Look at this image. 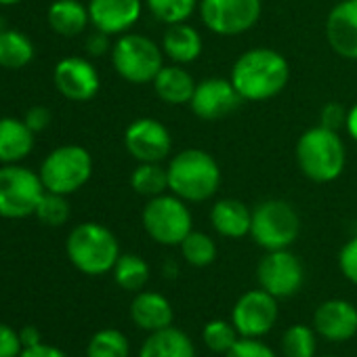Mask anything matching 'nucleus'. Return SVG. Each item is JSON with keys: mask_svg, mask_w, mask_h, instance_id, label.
Here are the masks:
<instances>
[{"mask_svg": "<svg viewBox=\"0 0 357 357\" xmlns=\"http://www.w3.org/2000/svg\"><path fill=\"white\" fill-rule=\"evenodd\" d=\"M229 80L244 101H269L288 86L290 63L275 49L255 47L236 59Z\"/></svg>", "mask_w": 357, "mask_h": 357, "instance_id": "obj_1", "label": "nucleus"}, {"mask_svg": "<svg viewBox=\"0 0 357 357\" xmlns=\"http://www.w3.org/2000/svg\"><path fill=\"white\" fill-rule=\"evenodd\" d=\"M168 190L170 194L185 200L188 204H200L211 200L223 181L221 166L204 149L190 147L170 158L168 166Z\"/></svg>", "mask_w": 357, "mask_h": 357, "instance_id": "obj_2", "label": "nucleus"}, {"mask_svg": "<svg viewBox=\"0 0 357 357\" xmlns=\"http://www.w3.org/2000/svg\"><path fill=\"white\" fill-rule=\"evenodd\" d=\"M298 170L313 183H332L342 174L347 164V149L336 130L326 126L307 128L296 141Z\"/></svg>", "mask_w": 357, "mask_h": 357, "instance_id": "obj_3", "label": "nucleus"}, {"mask_svg": "<svg viewBox=\"0 0 357 357\" xmlns=\"http://www.w3.org/2000/svg\"><path fill=\"white\" fill-rule=\"evenodd\" d=\"M66 252L70 263L84 275H103L109 273L120 259V244L112 229L101 223L86 221L70 231Z\"/></svg>", "mask_w": 357, "mask_h": 357, "instance_id": "obj_4", "label": "nucleus"}, {"mask_svg": "<svg viewBox=\"0 0 357 357\" xmlns=\"http://www.w3.org/2000/svg\"><path fill=\"white\" fill-rule=\"evenodd\" d=\"M112 66L130 84H151L164 68V51L145 34L126 32L112 45Z\"/></svg>", "mask_w": 357, "mask_h": 357, "instance_id": "obj_5", "label": "nucleus"}, {"mask_svg": "<svg viewBox=\"0 0 357 357\" xmlns=\"http://www.w3.org/2000/svg\"><path fill=\"white\" fill-rule=\"evenodd\" d=\"M141 221L145 234L162 246H178L194 229V219L188 202L174 194L149 198L143 206Z\"/></svg>", "mask_w": 357, "mask_h": 357, "instance_id": "obj_6", "label": "nucleus"}, {"mask_svg": "<svg viewBox=\"0 0 357 357\" xmlns=\"http://www.w3.org/2000/svg\"><path fill=\"white\" fill-rule=\"evenodd\" d=\"M301 234V217L286 200H263L252 208L250 238L265 250L290 248Z\"/></svg>", "mask_w": 357, "mask_h": 357, "instance_id": "obj_7", "label": "nucleus"}, {"mask_svg": "<svg viewBox=\"0 0 357 357\" xmlns=\"http://www.w3.org/2000/svg\"><path fill=\"white\" fill-rule=\"evenodd\" d=\"M38 174L47 192L70 196L89 183L93 158L82 145H61L43 160Z\"/></svg>", "mask_w": 357, "mask_h": 357, "instance_id": "obj_8", "label": "nucleus"}, {"mask_svg": "<svg viewBox=\"0 0 357 357\" xmlns=\"http://www.w3.org/2000/svg\"><path fill=\"white\" fill-rule=\"evenodd\" d=\"M45 192L38 172L20 164H5L0 168V217L26 219L34 215Z\"/></svg>", "mask_w": 357, "mask_h": 357, "instance_id": "obj_9", "label": "nucleus"}, {"mask_svg": "<svg viewBox=\"0 0 357 357\" xmlns=\"http://www.w3.org/2000/svg\"><path fill=\"white\" fill-rule=\"evenodd\" d=\"M198 11L208 32L238 36L259 24L263 0H200Z\"/></svg>", "mask_w": 357, "mask_h": 357, "instance_id": "obj_10", "label": "nucleus"}, {"mask_svg": "<svg viewBox=\"0 0 357 357\" xmlns=\"http://www.w3.org/2000/svg\"><path fill=\"white\" fill-rule=\"evenodd\" d=\"M259 288L267 290L278 301L294 296L305 284V267L301 259L284 250H269L257 265Z\"/></svg>", "mask_w": 357, "mask_h": 357, "instance_id": "obj_11", "label": "nucleus"}, {"mask_svg": "<svg viewBox=\"0 0 357 357\" xmlns=\"http://www.w3.org/2000/svg\"><path fill=\"white\" fill-rule=\"evenodd\" d=\"M278 298L263 288L244 292L231 309V321L240 336L246 338H263L269 334L278 321Z\"/></svg>", "mask_w": 357, "mask_h": 357, "instance_id": "obj_12", "label": "nucleus"}, {"mask_svg": "<svg viewBox=\"0 0 357 357\" xmlns=\"http://www.w3.org/2000/svg\"><path fill=\"white\" fill-rule=\"evenodd\" d=\"M124 147L137 162H162L172 149V137L160 120L145 116L126 126Z\"/></svg>", "mask_w": 357, "mask_h": 357, "instance_id": "obj_13", "label": "nucleus"}, {"mask_svg": "<svg viewBox=\"0 0 357 357\" xmlns=\"http://www.w3.org/2000/svg\"><path fill=\"white\" fill-rule=\"evenodd\" d=\"M242 103L244 99L229 78H206L196 84L190 107L196 118L204 122H217L234 114Z\"/></svg>", "mask_w": 357, "mask_h": 357, "instance_id": "obj_14", "label": "nucleus"}, {"mask_svg": "<svg viewBox=\"0 0 357 357\" xmlns=\"http://www.w3.org/2000/svg\"><path fill=\"white\" fill-rule=\"evenodd\" d=\"M55 89L70 101L86 103L97 97L101 78L95 66L84 57H66L53 70Z\"/></svg>", "mask_w": 357, "mask_h": 357, "instance_id": "obj_15", "label": "nucleus"}, {"mask_svg": "<svg viewBox=\"0 0 357 357\" xmlns=\"http://www.w3.org/2000/svg\"><path fill=\"white\" fill-rule=\"evenodd\" d=\"M143 0H89L91 26L107 36H122L141 20Z\"/></svg>", "mask_w": 357, "mask_h": 357, "instance_id": "obj_16", "label": "nucleus"}, {"mask_svg": "<svg viewBox=\"0 0 357 357\" xmlns=\"http://www.w3.org/2000/svg\"><path fill=\"white\" fill-rule=\"evenodd\" d=\"M313 328L324 340H351L357 334V307L344 298H328L315 309Z\"/></svg>", "mask_w": 357, "mask_h": 357, "instance_id": "obj_17", "label": "nucleus"}, {"mask_svg": "<svg viewBox=\"0 0 357 357\" xmlns=\"http://www.w3.org/2000/svg\"><path fill=\"white\" fill-rule=\"evenodd\" d=\"M330 49L349 61H357V0H338L326 20Z\"/></svg>", "mask_w": 357, "mask_h": 357, "instance_id": "obj_18", "label": "nucleus"}, {"mask_svg": "<svg viewBox=\"0 0 357 357\" xmlns=\"http://www.w3.org/2000/svg\"><path fill=\"white\" fill-rule=\"evenodd\" d=\"M130 319L137 328L149 334V332L172 326L174 311H172L170 301L164 294L153 292V290H141L130 301Z\"/></svg>", "mask_w": 357, "mask_h": 357, "instance_id": "obj_19", "label": "nucleus"}, {"mask_svg": "<svg viewBox=\"0 0 357 357\" xmlns=\"http://www.w3.org/2000/svg\"><path fill=\"white\" fill-rule=\"evenodd\" d=\"M213 229L227 240H240L250 236L252 211L236 198H221L211 208Z\"/></svg>", "mask_w": 357, "mask_h": 357, "instance_id": "obj_20", "label": "nucleus"}, {"mask_svg": "<svg viewBox=\"0 0 357 357\" xmlns=\"http://www.w3.org/2000/svg\"><path fill=\"white\" fill-rule=\"evenodd\" d=\"M202 49H204L202 34L194 26H190L188 22L168 26L164 36H162L164 55L172 63H178V66L194 63L202 55Z\"/></svg>", "mask_w": 357, "mask_h": 357, "instance_id": "obj_21", "label": "nucleus"}, {"mask_svg": "<svg viewBox=\"0 0 357 357\" xmlns=\"http://www.w3.org/2000/svg\"><path fill=\"white\" fill-rule=\"evenodd\" d=\"M151 84L158 99L164 101L166 105H185L192 101L198 82L183 66L172 63V66H164Z\"/></svg>", "mask_w": 357, "mask_h": 357, "instance_id": "obj_22", "label": "nucleus"}, {"mask_svg": "<svg viewBox=\"0 0 357 357\" xmlns=\"http://www.w3.org/2000/svg\"><path fill=\"white\" fill-rule=\"evenodd\" d=\"M139 357H198L194 340L174 326L149 332L139 349Z\"/></svg>", "mask_w": 357, "mask_h": 357, "instance_id": "obj_23", "label": "nucleus"}, {"mask_svg": "<svg viewBox=\"0 0 357 357\" xmlns=\"http://www.w3.org/2000/svg\"><path fill=\"white\" fill-rule=\"evenodd\" d=\"M34 149V132L24 118H0V162L17 164Z\"/></svg>", "mask_w": 357, "mask_h": 357, "instance_id": "obj_24", "label": "nucleus"}, {"mask_svg": "<svg viewBox=\"0 0 357 357\" xmlns=\"http://www.w3.org/2000/svg\"><path fill=\"white\" fill-rule=\"evenodd\" d=\"M47 22L49 28L63 38L80 36L91 24L89 7H84L80 0H55L47 11Z\"/></svg>", "mask_w": 357, "mask_h": 357, "instance_id": "obj_25", "label": "nucleus"}, {"mask_svg": "<svg viewBox=\"0 0 357 357\" xmlns=\"http://www.w3.org/2000/svg\"><path fill=\"white\" fill-rule=\"evenodd\" d=\"M34 59L32 40L13 28L0 30V68L5 70H22Z\"/></svg>", "mask_w": 357, "mask_h": 357, "instance_id": "obj_26", "label": "nucleus"}, {"mask_svg": "<svg viewBox=\"0 0 357 357\" xmlns=\"http://www.w3.org/2000/svg\"><path fill=\"white\" fill-rule=\"evenodd\" d=\"M130 188L135 194L145 198H155L168 190V172L160 162H139L130 172Z\"/></svg>", "mask_w": 357, "mask_h": 357, "instance_id": "obj_27", "label": "nucleus"}, {"mask_svg": "<svg viewBox=\"0 0 357 357\" xmlns=\"http://www.w3.org/2000/svg\"><path fill=\"white\" fill-rule=\"evenodd\" d=\"M112 273H114L116 284L122 290L141 292L145 288V284L149 282L151 269H149L147 261L139 255H120Z\"/></svg>", "mask_w": 357, "mask_h": 357, "instance_id": "obj_28", "label": "nucleus"}, {"mask_svg": "<svg viewBox=\"0 0 357 357\" xmlns=\"http://www.w3.org/2000/svg\"><path fill=\"white\" fill-rule=\"evenodd\" d=\"M280 349L284 357H317V332L313 326L292 324L284 330Z\"/></svg>", "mask_w": 357, "mask_h": 357, "instance_id": "obj_29", "label": "nucleus"}, {"mask_svg": "<svg viewBox=\"0 0 357 357\" xmlns=\"http://www.w3.org/2000/svg\"><path fill=\"white\" fill-rule=\"evenodd\" d=\"M178 248H181V257L185 259V263H190L192 267H208L217 261V242L204 234V231H196L192 229L188 234V238L178 244Z\"/></svg>", "mask_w": 357, "mask_h": 357, "instance_id": "obj_30", "label": "nucleus"}, {"mask_svg": "<svg viewBox=\"0 0 357 357\" xmlns=\"http://www.w3.org/2000/svg\"><path fill=\"white\" fill-rule=\"evenodd\" d=\"M86 357H130V342L120 330L105 328L91 336Z\"/></svg>", "mask_w": 357, "mask_h": 357, "instance_id": "obj_31", "label": "nucleus"}, {"mask_svg": "<svg viewBox=\"0 0 357 357\" xmlns=\"http://www.w3.org/2000/svg\"><path fill=\"white\" fill-rule=\"evenodd\" d=\"M147 11L162 24H183L198 9L200 0H143Z\"/></svg>", "mask_w": 357, "mask_h": 357, "instance_id": "obj_32", "label": "nucleus"}, {"mask_svg": "<svg viewBox=\"0 0 357 357\" xmlns=\"http://www.w3.org/2000/svg\"><path fill=\"white\" fill-rule=\"evenodd\" d=\"M240 338V332L236 330L234 321H225V319H213L202 328V340L206 344L208 351L225 355Z\"/></svg>", "mask_w": 357, "mask_h": 357, "instance_id": "obj_33", "label": "nucleus"}, {"mask_svg": "<svg viewBox=\"0 0 357 357\" xmlns=\"http://www.w3.org/2000/svg\"><path fill=\"white\" fill-rule=\"evenodd\" d=\"M34 215L38 217L40 223H45L49 227H59L70 219V202L61 194L45 192Z\"/></svg>", "mask_w": 357, "mask_h": 357, "instance_id": "obj_34", "label": "nucleus"}, {"mask_svg": "<svg viewBox=\"0 0 357 357\" xmlns=\"http://www.w3.org/2000/svg\"><path fill=\"white\" fill-rule=\"evenodd\" d=\"M223 357H278L275 351L263 342L261 338H246L240 336L238 342L223 355Z\"/></svg>", "mask_w": 357, "mask_h": 357, "instance_id": "obj_35", "label": "nucleus"}, {"mask_svg": "<svg viewBox=\"0 0 357 357\" xmlns=\"http://www.w3.org/2000/svg\"><path fill=\"white\" fill-rule=\"evenodd\" d=\"M338 267L344 280L357 286V236L347 240L338 252Z\"/></svg>", "mask_w": 357, "mask_h": 357, "instance_id": "obj_36", "label": "nucleus"}, {"mask_svg": "<svg viewBox=\"0 0 357 357\" xmlns=\"http://www.w3.org/2000/svg\"><path fill=\"white\" fill-rule=\"evenodd\" d=\"M347 112L349 109H344L340 103H334V101H330V103H326L324 107H321V112H319V124L321 126H326V128H330V130H340V128H344V124H347Z\"/></svg>", "mask_w": 357, "mask_h": 357, "instance_id": "obj_37", "label": "nucleus"}, {"mask_svg": "<svg viewBox=\"0 0 357 357\" xmlns=\"http://www.w3.org/2000/svg\"><path fill=\"white\" fill-rule=\"evenodd\" d=\"M24 351L20 332H15L11 326L0 324V357H20Z\"/></svg>", "mask_w": 357, "mask_h": 357, "instance_id": "obj_38", "label": "nucleus"}, {"mask_svg": "<svg viewBox=\"0 0 357 357\" xmlns=\"http://www.w3.org/2000/svg\"><path fill=\"white\" fill-rule=\"evenodd\" d=\"M24 122L30 126L32 132H40L51 124V112L45 105H34L24 114Z\"/></svg>", "mask_w": 357, "mask_h": 357, "instance_id": "obj_39", "label": "nucleus"}, {"mask_svg": "<svg viewBox=\"0 0 357 357\" xmlns=\"http://www.w3.org/2000/svg\"><path fill=\"white\" fill-rule=\"evenodd\" d=\"M86 53L89 55H93V57H101V55H105V53H112V45H109V36L107 34H103V32H97L95 30V34H91L89 38H86Z\"/></svg>", "mask_w": 357, "mask_h": 357, "instance_id": "obj_40", "label": "nucleus"}, {"mask_svg": "<svg viewBox=\"0 0 357 357\" xmlns=\"http://www.w3.org/2000/svg\"><path fill=\"white\" fill-rule=\"evenodd\" d=\"M20 357H68L61 349L53 347V344H34V347H24V351L20 353Z\"/></svg>", "mask_w": 357, "mask_h": 357, "instance_id": "obj_41", "label": "nucleus"}, {"mask_svg": "<svg viewBox=\"0 0 357 357\" xmlns=\"http://www.w3.org/2000/svg\"><path fill=\"white\" fill-rule=\"evenodd\" d=\"M20 338H22V344L24 347H34V344H40V332L36 326H26L20 330Z\"/></svg>", "mask_w": 357, "mask_h": 357, "instance_id": "obj_42", "label": "nucleus"}, {"mask_svg": "<svg viewBox=\"0 0 357 357\" xmlns=\"http://www.w3.org/2000/svg\"><path fill=\"white\" fill-rule=\"evenodd\" d=\"M344 130L349 132V137H351L353 141H357V103H355L353 107H349V112H347Z\"/></svg>", "mask_w": 357, "mask_h": 357, "instance_id": "obj_43", "label": "nucleus"}, {"mask_svg": "<svg viewBox=\"0 0 357 357\" xmlns=\"http://www.w3.org/2000/svg\"><path fill=\"white\" fill-rule=\"evenodd\" d=\"M22 0H0V7H13V5H20Z\"/></svg>", "mask_w": 357, "mask_h": 357, "instance_id": "obj_44", "label": "nucleus"}, {"mask_svg": "<svg viewBox=\"0 0 357 357\" xmlns=\"http://www.w3.org/2000/svg\"><path fill=\"white\" fill-rule=\"evenodd\" d=\"M317 357H338V355H317Z\"/></svg>", "mask_w": 357, "mask_h": 357, "instance_id": "obj_45", "label": "nucleus"}]
</instances>
